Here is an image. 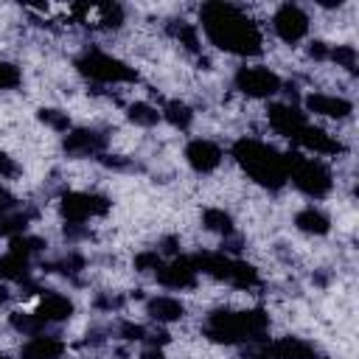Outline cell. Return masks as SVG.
<instances>
[{"instance_id": "1", "label": "cell", "mask_w": 359, "mask_h": 359, "mask_svg": "<svg viewBox=\"0 0 359 359\" xmlns=\"http://www.w3.org/2000/svg\"><path fill=\"white\" fill-rule=\"evenodd\" d=\"M199 22L210 45L233 56H258L264 50L261 25L236 3L210 0L199 8Z\"/></svg>"}, {"instance_id": "2", "label": "cell", "mask_w": 359, "mask_h": 359, "mask_svg": "<svg viewBox=\"0 0 359 359\" xmlns=\"http://www.w3.org/2000/svg\"><path fill=\"white\" fill-rule=\"evenodd\" d=\"M233 160L247 171L250 180L269 191H280L289 182V165L292 151H278L275 146L255 140V137H238L230 149Z\"/></svg>"}, {"instance_id": "3", "label": "cell", "mask_w": 359, "mask_h": 359, "mask_svg": "<svg viewBox=\"0 0 359 359\" xmlns=\"http://www.w3.org/2000/svg\"><path fill=\"white\" fill-rule=\"evenodd\" d=\"M269 328V314L264 309H247V311H233V309H216L205 317V337L222 345H252L266 337Z\"/></svg>"}, {"instance_id": "4", "label": "cell", "mask_w": 359, "mask_h": 359, "mask_svg": "<svg viewBox=\"0 0 359 359\" xmlns=\"http://www.w3.org/2000/svg\"><path fill=\"white\" fill-rule=\"evenodd\" d=\"M76 70L87 81H95V84H126V81H137V70L135 67H129L118 56L104 53L98 48H87L76 59Z\"/></svg>"}, {"instance_id": "5", "label": "cell", "mask_w": 359, "mask_h": 359, "mask_svg": "<svg viewBox=\"0 0 359 359\" xmlns=\"http://www.w3.org/2000/svg\"><path fill=\"white\" fill-rule=\"evenodd\" d=\"M289 180L292 185L311 196V199H323L331 194L334 188V174L331 168L320 160V157H306L300 151H292V165H289Z\"/></svg>"}, {"instance_id": "6", "label": "cell", "mask_w": 359, "mask_h": 359, "mask_svg": "<svg viewBox=\"0 0 359 359\" xmlns=\"http://www.w3.org/2000/svg\"><path fill=\"white\" fill-rule=\"evenodd\" d=\"M109 208H112V202L93 191H67L59 199V213H62L65 224H87L90 219L109 213Z\"/></svg>"}, {"instance_id": "7", "label": "cell", "mask_w": 359, "mask_h": 359, "mask_svg": "<svg viewBox=\"0 0 359 359\" xmlns=\"http://www.w3.org/2000/svg\"><path fill=\"white\" fill-rule=\"evenodd\" d=\"M241 359H317V348L300 337H280V339H261L247 345Z\"/></svg>"}, {"instance_id": "8", "label": "cell", "mask_w": 359, "mask_h": 359, "mask_svg": "<svg viewBox=\"0 0 359 359\" xmlns=\"http://www.w3.org/2000/svg\"><path fill=\"white\" fill-rule=\"evenodd\" d=\"M233 84H236V90H241L250 98H269L283 90L280 76L264 65H241L233 76Z\"/></svg>"}, {"instance_id": "9", "label": "cell", "mask_w": 359, "mask_h": 359, "mask_svg": "<svg viewBox=\"0 0 359 359\" xmlns=\"http://www.w3.org/2000/svg\"><path fill=\"white\" fill-rule=\"evenodd\" d=\"M272 31H275V36L280 42L297 45L309 34V14L297 3H283L272 14Z\"/></svg>"}, {"instance_id": "10", "label": "cell", "mask_w": 359, "mask_h": 359, "mask_svg": "<svg viewBox=\"0 0 359 359\" xmlns=\"http://www.w3.org/2000/svg\"><path fill=\"white\" fill-rule=\"evenodd\" d=\"M196 266L191 261V255H177V258H165L157 269L154 278L160 286L165 289H194L196 286Z\"/></svg>"}, {"instance_id": "11", "label": "cell", "mask_w": 359, "mask_h": 359, "mask_svg": "<svg viewBox=\"0 0 359 359\" xmlns=\"http://www.w3.org/2000/svg\"><path fill=\"white\" fill-rule=\"evenodd\" d=\"M185 160L188 165L196 171V174H210L222 165L224 160V151L219 143L208 140V137H194L188 146H185Z\"/></svg>"}, {"instance_id": "12", "label": "cell", "mask_w": 359, "mask_h": 359, "mask_svg": "<svg viewBox=\"0 0 359 359\" xmlns=\"http://www.w3.org/2000/svg\"><path fill=\"white\" fill-rule=\"evenodd\" d=\"M62 149L70 157H101L107 149V135L95 129H70L62 140Z\"/></svg>"}, {"instance_id": "13", "label": "cell", "mask_w": 359, "mask_h": 359, "mask_svg": "<svg viewBox=\"0 0 359 359\" xmlns=\"http://www.w3.org/2000/svg\"><path fill=\"white\" fill-rule=\"evenodd\" d=\"M292 143L300 146V149H306V151H311V157L314 154H342L345 151L342 140H337L334 135H328L325 129L311 126V123H306L303 129H297V135L292 137Z\"/></svg>"}, {"instance_id": "14", "label": "cell", "mask_w": 359, "mask_h": 359, "mask_svg": "<svg viewBox=\"0 0 359 359\" xmlns=\"http://www.w3.org/2000/svg\"><path fill=\"white\" fill-rule=\"evenodd\" d=\"M266 121L278 135H283L289 140L297 135V129H303L309 123L306 112L300 107H294V104H269L266 107Z\"/></svg>"}, {"instance_id": "15", "label": "cell", "mask_w": 359, "mask_h": 359, "mask_svg": "<svg viewBox=\"0 0 359 359\" xmlns=\"http://www.w3.org/2000/svg\"><path fill=\"white\" fill-rule=\"evenodd\" d=\"M306 112H314V115H323V118H348L353 112V104L342 95L309 93L306 95Z\"/></svg>"}, {"instance_id": "16", "label": "cell", "mask_w": 359, "mask_h": 359, "mask_svg": "<svg viewBox=\"0 0 359 359\" xmlns=\"http://www.w3.org/2000/svg\"><path fill=\"white\" fill-rule=\"evenodd\" d=\"M65 353V339L56 334H36L28 337V342L20 351V359H62Z\"/></svg>"}, {"instance_id": "17", "label": "cell", "mask_w": 359, "mask_h": 359, "mask_svg": "<svg viewBox=\"0 0 359 359\" xmlns=\"http://www.w3.org/2000/svg\"><path fill=\"white\" fill-rule=\"evenodd\" d=\"M34 311H36L48 325L65 323V320L73 317V300L65 297V294H59V292H45V294L39 297V303H36Z\"/></svg>"}, {"instance_id": "18", "label": "cell", "mask_w": 359, "mask_h": 359, "mask_svg": "<svg viewBox=\"0 0 359 359\" xmlns=\"http://www.w3.org/2000/svg\"><path fill=\"white\" fill-rule=\"evenodd\" d=\"M146 314L154 323H177L185 317V306H182V300H177L171 294H157L146 303Z\"/></svg>"}, {"instance_id": "19", "label": "cell", "mask_w": 359, "mask_h": 359, "mask_svg": "<svg viewBox=\"0 0 359 359\" xmlns=\"http://www.w3.org/2000/svg\"><path fill=\"white\" fill-rule=\"evenodd\" d=\"M294 227H297L300 233H309V236H325V233L331 230V219H328L320 208L306 205L303 210H297V216H294Z\"/></svg>"}, {"instance_id": "20", "label": "cell", "mask_w": 359, "mask_h": 359, "mask_svg": "<svg viewBox=\"0 0 359 359\" xmlns=\"http://www.w3.org/2000/svg\"><path fill=\"white\" fill-rule=\"evenodd\" d=\"M0 280L6 283H31V261L14 252L0 255Z\"/></svg>"}, {"instance_id": "21", "label": "cell", "mask_w": 359, "mask_h": 359, "mask_svg": "<svg viewBox=\"0 0 359 359\" xmlns=\"http://www.w3.org/2000/svg\"><path fill=\"white\" fill-rule=\"evenodd\" d=\"M36 216V210H6L0 213V238H14V236H22L31 224V219Z\"/></svg>"}, {"instance_id": "22", "label": "cell", "mask_w": 359, "mask_h": 359, "mask_svg": "<svg viewBox=\"0 0 359 359\" xmlns=\"http://www.w3.org/2000/svg\"><path fill=\"white\" fill-rule=\"evenodd\" d=\"M8 325L22 337H36V334H45V328H48V323L36 311H11Z\"/></svg>"}, {"instance_id": "23", "label": "cell", "mask_w": 359, "mask_h": 359, "mask_svg": "<svg viewBox=\"0 0 359 359\" xmlns=\"http://www.w3.org/2000/svg\"><path fill=\"white\" fill-rule=\"evenodd\" d=\"M160 118H163V121H168L174 129H188V126H191V121H194V112H191V107H188L185 101L171 98V101H165V104H163Z\"/></svg>"}, {"instance_id": "24", "label": "cell", "mask_w": 359, "mask_h": 359, "mask_svg": "<svg viewBox=\"0 0 359 359\" xmlns=\"http://www.w3.org/2000/svg\"><path fill=\"white\" fill-rule=\"evenodd\" d=\"M168 31H171V36H174L185 50H191V53H199V50H202V45H199V31H196L194 22L174 20V22L168 25Z\"/></svg>"}, {"instance_id": "25", "label": "cell", "mask_w": 359, "mask_h": 359, "mask_svg": "<svg viewBox=\"0 0 359 359\" xmlns=\"http://www.w3.org/2000/svg\"><path fill=\"white\" fill-rule=\"evenodd\" d=\"M202 224H205V230H213V233H219V236H233V233H236L233 216H230L227 210H222V208H208V210L202 213Z\"/></svg>"}, {"instance_id": "26", "label": "cell", "mask_w": 359, "mask_h": 359, "mask_svg": "<svg viewBox=\"0 0 359 359\" xmlns=\"http://www.w3.org/2000/svg\"><path fill=\"white\" fill-rule=\"evenodd\" d=\"M45 238H39V236H28V233H22V236H14L11 238V244H8V252H14V255H20V258H34V255H39V252H45Z\"/></svg>"}, {"instance_id": "27", "label": "cell", "mask_w": 359, "mask_h": 359, "mask_svg": "<svg viewBox=\"0 0 359 359\" xmlns=\"http://www.w3.org/2000/svg\"><path fill=\"white\" fill-rule=\"evenodd\" d=\"M42 269H45V272H59V275H65V278H76V272L84 269V258H81L79 252H67V255H62V258H56V261L42 264Z\"/></svg>"}, {"instance_id": "28", "label": "cell", "mask_w": 359, "mask_h": 359, "mask_svg": "<svg viewBox=\"0 0 359 359\" xmlns=\"http://www.w3.org/2000/svg\"><path fill=\"white\" fill-rule=\"evenodd\" d=\"M126 115H129V121H132L135 126H146V129L154 126V123L160 121V109L151 107V104H146V101H135V104H129Z\"/></svg>"}, {"instance_id": "29", "label": "cell", "mask_w": 359, "mask_h": 359, "mask_svg": "<svg viewBox=\"0 0 359 359\" xmlns=\"http://www.w3.org/2000/svg\"><path fill=\"white\" fill-rule=\"evenodd\" d=\"M39 121L45 126H50L53 132H70V115L65 109H56V107H42L39 109Z\"/></svg>"}, {"instance_id": "30", "label": "cell", "mask_w": 359, "mask_h": 359, "mask_svg": "<svg viewBox=\"0 0 359 359\" xmlns=\"http://www.w3.org/2000/svg\"><path fill=\"white\" fill-rule=\"evenodd\" d=\"M328 62H337L339 67L356 73V48H353V45H331Z\"/></svg>"}, {"instance_id": "31", "label": "cell", "mask_w": 359, "mask_h": 359, "mask_svg": "<svg viewBox=\"0 0 359 359\" xmlns=\"http://www.w3.org/2000/svg\"><path fill=\"white\" fill-rule=\"evenodd\" d=\"M163 261H165V258H163L157 250H143V252L135 255V269H137V272H154Z\"/></svg>"}, {"instance_id": "32", "label": "cell", "mask_w": 359, "mask_h": 359, "mask_svg": "<svg viewBox=\"0 0 359 359\" xmlns=\"http://www.w3.org/2000/svg\"><path fill=\"white\" fill-rule=\"evenodd\" d=\"M20 81H22L20 67L11 65V62H3V59H0V90H11V87H17Z\"/></svg>"}, {"instance_id": "33", "label": "cell", "mask_w": 359, "mask_h": 359, "mask_svg": "<svg viewBox=\"0 0 359 359\" xmlns=\"http://www.w3.org/2000/svg\"><path fill=\"white\" fill-rule=\"evenodd\" d=\"M118 337H123V339H132V342H140V339H149V331H146L140 323L123 320V323L118 325Z\"/></svg>"}, {"instance_id": "34", "label": "cell", "mask_w": 359, "mask_h": 359, "mask_svg": "<svg viewBox=\"0 0 359 359\" xmlns=\"http://www.w3.org/2000/svg\"><path fill=\"white\" fill-rule=\"evenodd\" d=\"M20 174V165L14 163V157H8L6 151H0V180H14Z\"/></svg>"}, {"instance_id": "35", "label": "cell", "mask_w": 359, "mask_h": 359, "mask_svg": "<svg viewBox=\"0 0 359 359\" xmlns=\"http://www.w3.org/2000/svg\"><path fill=\"white\" fill-rule=\"evenodd\" d=\"M121 306H123V297H118V294H98V297H95V309L115 311V309H121Z\"/></svg>"}, {"instance_id": "36", "label": "cell", "mask_w": 359, "mask_h": 359, "mask_svg": "<svg viewBox=\"0 0 359 359\" xmlns=\"http://www.w3.org/2000/svg\"><path fill=\"white\" fill-rule=\"evenodd\" d=\"M328 50H331V45H325V42H320V39L309 45V56L317 59V62H328Z\"/></svg>"}, {"instance_id": "37", "label": "cell", "mask_w": 359, "mask_h": 359, "mask_svg": "<svg viewBox=\"0 0 359 359\" xmlns=\"http://www.w3.org/2000/svg\"><path fill=\"white\" fill-rule=\"evenodd\" d=\"M14 208H20L17 196H14L8 188H3V185H0V213H6V210H14Z\"/></svg>"}, {"instance_id": "38", "label": "cell", "mask_w": 359, "mask_h": 359, "mask_svg": "<svg viewBox=\"0 0 359 359\" xmlns=\"http://www.w3.org/2000/svg\"><path fill=\"white\" fill-rule=\"evenodd\" d=\"M143 359H165V356H163V353H157V351H146V353H143Z\"/></svg>"}, {"instance_id": "39", "label": "cell", "mask_w": 359, "mask_h": 359, "mask_svg": "<svg viewBox=\"0 0 359 359\" xmlns=\"http://www.w3.org/2000/svg\"><path fill=\"white\" fill-rule=\"evenodd\" d=\"M6 300H8V289H6V286H3V283H0V306H3V303H6Z\"/></svg>"}, {"instance_id": "40", "label": "cell", "mask_w": 359, "mask_h": 359, "mask_svg": "<svg viewBox=\"0 0 359 359\" xmlns=\"http://www.w3.org/2000/svg\"><path fill=\"white\" fill-rule=\"evenodd\" d=\"M0 359H11V356H6V353H0Z\"/></svg>"}]
</instances>
